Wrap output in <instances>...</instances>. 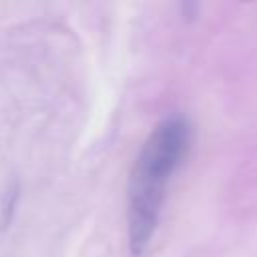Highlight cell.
Returning a JSON list of instances; mask_svg holds the SVG:
<instances>
[{
    "instance_id": "6da1fadb",
    "label": "cell",
    "mask_w": 257,
    "mask_h": 257,
    "mask_svg": "<svg viewBox=\"0 0 257 257\" xmlns=\"http://www.w3.org/2000/svg\"><path fill=\"white\" fill-rule=\"evenodd\" d=\"M191 145V124L181 114L163 118L147 137L128 181V245L145 253L161 217L171 175L181 167Z\"/></svg>"
},
{
    "instance_id": "7a4b0ae2",
    "label": "cell",
    "mask_w": 257,
    "mask_h": 257,
    "mask_svg": "<svg viewBox=\"0 0 257 257\" xmlns=\"http://www.w3.org/2000/svg\"><path fill=\"white\" fill-rule=\"evenodd\" d=\"M16 199H18V187L10 189L8 195H6V205H4V209H2V213H4V217H2L4 227H6V223H10V215H12V211H14V203H16Z\"/></svg>"
},
{
    "instance_id": "3957f363",
    "label": "cell",
    "mask_w": 257,
    "mask_h": 257,
    "mask_svg": "<svg viewBox=\"0 0 257 257\" xmlns=\"http://www.w3.org/2000/svg\"><path fill=\"white\" fill-rule=\"evenodd\" d=\"M193 10H197V4H185L183 6V14H187V18H193Z\"/></svg>"
}]
</instances>
